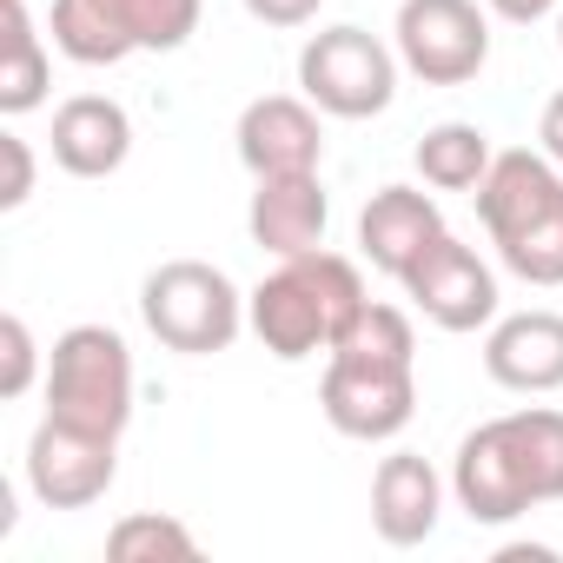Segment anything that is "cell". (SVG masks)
<instances>
[{"label":"cell","instance_id":"obj_1","mask_svg":"<svg viewBox=\"0 0 563 563\" xmlns=\"http://www.w3.org/2000/svg\"><path fill=\"white\" fill-rule=\"evenodd\" d=\"M319 411L352 444H391L418 411V332L398 306L365 299V312L339 332L319 378Z\"/></svg>","mask_w":563,"mask_h":563},{"label":"cell","instance_id":"obj_2","mask_svg":"<svg viewBox=\"0 0 563 563\" xmlns=\"http://www.w3.org/2000/svg\"><path fill=\"white\" fill-rule=\"evenodd\" d=\"M451 497L471 523H517L543 504H563V411L523 405L464 431L451 457Z\"/></svg>","mask_w":563,"mask_h":563},{"label":"cell","instance_id":"obj_3","mask_svg":"<svg viewBox=\"0 0 563 563\" xmlns=\"http://www.w3.org/2000/svg\"><path fill=\"white\" fill-rule=\"evenodd\" d=\"M358 312H365V278L345 252H325V245L278 258L245 292V325L278 365H306V358L332 352Z\"/></svg>","mask_w":563,"mask_h":563},{"label":"cell","instance_id":"obj_4","mask_svg":"<svg viewBox=\"0 0 563 563\" xmlns=\"http://www.w3.org/2000/svg\"><path fill=\"white\" fill-rule=\"evenodd\" d=\"M471 199L504 272H517L523 286H563V166L543 146L497 153Z\"/></svg>","mask_w":563,"mask_h":563},{"label":"cell","instance_id":"obj_5","mask_svg":"<svg viewBox=\"0 0 563 563\" xmlns=\"http://www.w3.org/2000/svg\"><path fill=\"white\" fill-rule=\"evenodd\" d=\"M206 0H54L47 34L74 67H120L133 54H179Z\"/></svg>","mask_w":563,"mask_h":563},{"label":"cell","instance_id":"obj_6","mask_svg":"<svg viewBox=\"0 0 563 563\" xmlns=\"http://www.w3.org/2000/svg\"><path fill=\"white\" fill-rule=\"evenodd\" d=\"M140 319L166 352L212 358L232 352V339L245 332V292L206 258H166L140 286Z\"/></svg>","mask_w":563,"mask_h":563},{"label":"cell","instance_id":"obj_7","mask_svg":"<svg viewBox=\"0 0 563 563\" xmlns=\"http://www.w3.org/2000/svg\"><path fill=\"white\" fill-rule=\"evenodd\" d=\"M47 418L126 438L133 424V352L113 325H67L47 352Z\"/></svg>","mask_w":563,"mask_h":563},{"label":"cell","instance_id":"obj_8","mask_svg":"<svg viewBox=\"0 0 563 563\" xmlns=\"http://www.w3.org/2000/svg\"><path fill=\"white\" fill-rule=\"evenodd\" d=\"M398 67H405L398 47L339 21L299 47V93L332 120H378L398 100Z\"/></svg>","mask_w":563,"mask_h":563},{"label":"cell","instance_id":"obj_9","mask_svg":"<svg viewBox=\"0 0 563 563\" xmlns=\"http://www.w3.org/2000/svg\"><path fill=\"white\" fill-rule=\"evenodd\" d=\"M391 47L411 80L424 87H464L490 60V14L477 0H398Z\"/></svg>","mask_w":563,"mask_h":563},{"label":"cell","instance_id":"obj_10","mask_svg":"<svg viewBox=\"0 0 563 563\" xmlns=\"http://www.w3.org/2000/svg\"><path fill=\"white\" fill-rule=\"evenodd\" d=\"M120 477V438H100V431H80V424H60V418H41L34 438H27V490L47 504V510H87L113 490Z\"/></svg>","mask_w":563,"mask_h":563},{"label":"cell","instance_id":"obj_11","mask_svg":"<svg viewBox=\"0 0 563 563\" xmlns=\"http://www.w3.org/2000/svg\"><path fill=\"white\" fill-rule=\"evenodd\" d=\"M398 286L438 332H484L497 319V272L451 232H438L424 245V258L398 278Z\"/></svg>","mask_w":563,"mask_h":563},{"label":"cell","instance_id":"obj_12","mask_svg":"<svg viewBox=\"0 0 563 563\" xmlns=\"http://www.w3.org/2000/svg\"><path fill=\"white\" fill-rule=\"evenodd\" d=\"M232 140H239V159H245L252 179L319 173V159H325V126H319V107L306 93H258V100H245Z\"/></svg>","mask_w":563,"mask_h":563},{"label":"cell","instance_id":"obj_13","mask_svg":"<svg viewBox=\"0 0 563 563\" xmlns=\"http://www.w3.org/2000/svg\"><path fill=\"white\" fill-rule=\"evenodd\" d=\"M484 378L523 398L563 391V312H510L484 325Z\"/></svg>","mask_w":563,"mask_h":563},{"label":"cell","instance_id":"obj_14","mask_svg":"<svg viewBox=\"0 0 563 563\" xmlns=\"http://www.w3.org/2000/svg\"><path fill=\"white\" fill-rule=\"evenodd\" d=\"M325 225H332V199H325V179H319V173H272V179H252L245 232H252L258 252L299 258V252L325 245Z\"/></svg>","mask_w":563,"mask_h":563},{"label":"cell","instance_id":"obj_15","mask_svg":"<svg viewBox=\"0 0 563 563\" xmlns=\"http://www.w3.org/2000/svg\"><path fill=\"white\" fill-rule=\"evenodd\" d=\"M438 517H444V477L431 471V457L391 451L372 471V530H378V543L418 550V543H431Z\"/></svg>","mask_w":563,"mask_h":563},{"label":"cell","instance_id":"obj_16","mask_svg":"<svg viewBox=\"0 0 563 563\" xmlns=\"http://www.w3.org/2000/svg\"><path fill=\"white\" fill-rule=\"evenodd\" d=\"M444 232V212H438V199L431 192H418V186H378L372 199H365V212H358V252L372 258V272H385V278H405L418 258H424V245Z\"/></svg>","mask_w":563,"mask_h":563},{"label":"cell","instance_id":"obj_17","mask_svg":"<svg viewBox=\"0 0 563 563\" xmlns=\"http://www.w3.org/2000/svg\"><path fill=\"white\" fill-rule=\"evenodd\" d=\"M133 153V120L107 93H74L54 107V166L74 179H113Z\"/></svg>","mask_w":563,"mask_h":563},{"label":"cell","instance_id":"obj_18","mask_svg":"<svg viewBox=\"0 0 563 563\" xmlns=\"http://www.w3.org/2000/svg\"><path fill=\"white\" fill-rule=\"evenodd\" d=\"M411 159H418L424 186H438V192H477L497 153H490V133H484V126H471V120H438V126L418 140Z\"/></svg>","mask_w":563,"mask_h":563},{"label":"cell","instance_id":"obj_19","mask_svg":"<svg viewBox=\"0 0 563 563\" xmlns=\"http://www.w3.org/2000/svg\"><path fill=\"white\" fill-rule=\"evenodd\" d=\"M47 80H54V60L34 34V14L27 0H8V67H0V113L21 120L34 107H47Z\"/></svg>","mask_w":563,"mask_h":563},{"label":"cell","instance_id":"obj_20","mask_svg":"<svg viewBox=\"0 0 563 563\" xmlns=\"http://www.w3.org/2000/svg\"><path fill=\"white\" fill-rule=\"evenodd\" d=\"M107 556H113V563H159V556L192 563V556H199V537H192L179 517L133 510V517H120V523L107 530Z\"/></svg>","mask_w":563,"mask_h":563},{"label":"cell","instance_id":"obj_21","mask_svg":"<svg viewBox=\"0 0 563 563\" xmlns=\"http://www.w3.org/2000/svg\"><path fill=\"white\" fill-rule=\"evenodd\" d=\"M0 345H8L0 398H27V391H34V372H41V345H34V332H27V319H21V312H8V319H0Z\"/></svg>","mask_w":563,"mask_h":563},{"label":"cell","instance_id":"obj_22","mask_svg":"<svg viewBox=\"0 0 563 563\" xmlns=\"http://www.w3.org/2000/svg\"><path fill=\"white\" fill-rule=\"evenodd\" d=\"M0 153H8V186H0V206L21 212V206L34 199V153H27L21 133H0Z\"/></svg>","mask_w":563,"mask_h":563},{"label":"cell","instance_id":"obj_23","mask_svg":"<svg viewBox=\"0 0 563 563\" xmlns=\"http://www.w3.org/2000/svg\"><path fill=\"white\" fill-rule=\"evenodd\" d=\"M239 8H245L258 27H306V21H319L325 0H239Z\"/></svg>","mask_w":563,"mask_h":563},{"label":"cell","instance_id":"obj_24","mask_svg":"<svg viewBox=\"0 0 563 563\" xmlns=\"http://www.w3.org/2000/svg\"><path fill=\"white\" fill-rule=\"evenodd\" d=\"M484 8L497 14V21H510V27H537V21H550L563 0H484Z\"/></svg>","mask_w":563,"mask_h":563},{"label":"cell","instance_id":"obj_25","mask_svg":"<svg viewBox=\"0 0 563 563\" xmlns=\"http://www.w3.org/2000/svg\"><path fill=\"white\" fill-rule=\"evenodd\" d=\"M537 146L563 166V93H550L543 100V120H537Z\"/></svg>","mask_w":563,"mask_h":563},{"label":"cell","instance_id":"obj_26","mask_svg":"<svg viewBox=\"0 0 563 563\" xmlns=\"http://www.w3.org/2000/svg\"><path fill=\"white\" fill-rule=\"evenodd\" d=\"M556 47H563V8H556Z\"/></svg>","mask_w":563,"mask_h":563}]
</instances>
